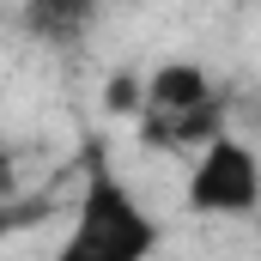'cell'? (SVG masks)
<instances>
[{"label": "cell", "instance_id": "obj_3", "mask_svg": "<svg viewBox=\"0 0 261 261\" xmlns=\"http://www.w3.org/2000/svg\"><path fill=\"white\" fill-rule=\"evenodd\" d=\"M189 206L206 219H243L261 206V158L255 146H243L237 134H219L213 146H200L195 170H189Z\"/></svg>", "mask_w": 261, "mask_h": 261}, {"label": "cell", "instance_id": "obj_2", "mask_svg": "<svg viewBox=\"0 0 261 261\" xmlns=\"http://www.w3.org/2000/svg\"><path fill=\"white\" fill-rule=\"evenodd\" d=\"M225 97L195 61H164L140 85V140L152 152H195L225 134Z\"/></svg>", "mask_w": 261, "mask_h": 261}, {"label": "cell", "instance_id": "obj_4", "mask_svg": "<svg viewBox=\"0 0 261 261\" xmlns=\"http://www.w3.org/2000/svg\"><path fill=\"white\" fill-rule=\"evenodd\" d=\"M97 18V0H24V31L37 43H79Z\"/></svg>", "mask_w": 261, "mask_h": 261}, {"label": "cell", "instance_id": "obj_1", "mask_svg": "<svg viewBox=\"0 0 261 261\" xmlns=\"http://www.w3.org/2000/svg\"><path fill=\"white\" fill-rule=\"evenodd\" d=\"M158 243H164V225L134 200L116 164L91 152L85 189H79V206H73V225H67L55 261H152Z\"/></svg>", "mask_w": 261, "mask_h": 261}]
</instances>
